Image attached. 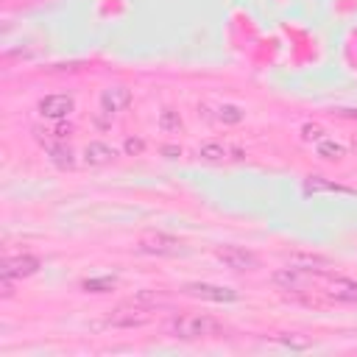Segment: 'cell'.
<instances>
[{"label": "cell", "instance_id": "6da1fadb", "mask_svg": "<svg viewBox=\"0 0 357 357\" xmlns=\"http://www.w3.org/2000/svg\"><path fill=\"white\" fill-rule=\"evenodd\" d=\"M170 332L182 341H198V338H215L223 332V327L201 312H187V316H178L170 321Z\"/></svg>", "mask_w": 357, "mask_h": 357}, {"label": "cell", "instance_id": "7a4b0ae2", "mask_svg": "<svg viewBox=\"0 0 357 357\" xmlns=\"http://www.w3.org/2000/svg\"><path fill=\"white\" fill-rule=\"evenodd\" d=\"M137 249L143 254H154V257H176L185 251V243L173 235H165V232H151V235L140 238Z\"/></svg>", "mask_w": 357, "mask_h": 357}, {"label": "cell", "instance_id": "3957f363", "mask_svg": "<svg viewBox=\"0 0 357 357\" xmlns=\"http://www.w3.org/2000/svg\"><path fill=\"white\" fill-rule=\"evenodd\" d=\"M324 274V268H301V265H293V268H282V271L274 274V285H279L282 290H304L316 277Z\"/></svg>", "mask_w": 357, "mask_h": 357}, {"label": "cell", "instance_id": "277c9868", "mask_svg": "<svg viewBox=\"0 0 357 357\" xmlns=\"http://www.w3.org/2000/svg\"><path fill=\"white\" fill-rule=\"evenodd\" d=\"M215 257H218V262H223V268H229V271H254L260 265V260L240 246H220L215 251Z\"/></svg>", "mask_w": 357, "mask_h": 357}, {"label": "cell", "instance_id": "5b68a950", "mask_svg": "<svg viewBox=\"0 0 357 357\" xmlns=\"http://www.w3.org/2000/svg\"><path fill=\"white\" fill-rule=\"evenodd\" d=\"M185 293L196 296V299H204V301H215V304H229V301L240 299L238 290L223 288V285H209V282H190V285H185Z\"/></svg>", "mask_w": 357, "mask_h": 357}, {"label": "cell", "instance_id": "8992f818", "mask_svg": "<svg viewBox=\"0 0 357 357\" xmlns=\"http://www.w3.org/2000/svg\"><path fill=\"white\" fill-rule=\"evenodd\" d=\"M36 109L48 120H67L76 112V101H73V95H45L36 104Z\"/></svg>", "mask_w": 357, "mask_h": 357}, {"label": "cell", "instance_id": "52a82bcc", "mask_svg": "<svg viewBox=\"0 0 357 357\" xmlns=\"http://www.w3.org/2000/svg\"><path fill=\"white\" fill-rule=\"evenodd\" d=\"M148 321V310L137 307V301H134L131 307H117L115 312H109L106 324L109 327H117V330H131V327H143Z\"/></svg>", "mask_w": 357, "mask_h": 357}, {"label": "cell", "instance_id": "ba28073f", "mask_svg": "<svg viewBox=\"0 0 357 357\" xmlns=\"http://www.w3.org/2000/svg\"><path fill=\"white\" fill-rule=\"evenodd\" d=\"M39 271V260L31 254H20V257H6L3 268H0V277H9V279H25L34 277Z\"/></svg>", "mask_w": 357, "mask_h": 357}, {"label": "cell", "instance_id": "9c48e42d", "mask_svg": "<svg viewBox=\"0 0 357 357\" xmlns=\"http://www.w3.org/2000/svg\"><path fill=\"white\" fill-rule=\"evenodd\" d=\"M198 157L204 162H227V159H243V148H235V146H227V143H204L198 148Z\"/></svg>", "mask_w": 357, "mask_h": 357}, {"label": "cell", "instance_id": "30bf717a", "mask_svg": "<svg viewBox=\"0 0 357 357\" xmlns=\"http://www.w3.org/2000/svg\"><path fill=\"white\" fill-rule=\"evenodd\" d=\"M128 104H131V89L128 87H109V89H104V95H101V109L106 115L123 112Z\"/></svg>", "mask_w": 357, "mask_h": 357}, {"label": "cell", "instance_id": "8fae6325", "mask_svg": "<svg viewBox=\"0 0 357 357\" xmlns=\"http://www.w3.org/2000/svg\"><path fill=\"white\" fill-rule=\"evenodd\" d=\"M327 296L332 301H341V304H352L357 301V282L346 279V277H332L330 285H327Z\"/></svg>", "mask_w": 357, "mask_h": 357}, {"label": "cell", "instance_id": "7c38bea8", "mask_svg": "<svg viewBox=\"0 0 357 357\" xmlns=\"http://www.w3.org/2000/svg\"><path fill=\"white\" fill-rule=\"evenodd\" d=\"M301 190H304L307 196H316V193H341V196H354L352 187H343V185L330 182V178H321V176H307V178H304V185H301Z\"/></svg>", "mask_w": 357, "mask_h": 357}, {"label": "cell", "instance_id": "4fadbf2b", "mask_svg": "<svg viewBox=\"0 0 357 357\" xmlns=\"http://www.w3.org/2000/svg\"><path fill=\"white\" fill-rule=\"evenodd\" d=\"M48 159H51V165H56L59 170H73L76 168V154H73V148L67 146V143H48Z\"/></svg>", "mask_w": 357, "mask_h": 357}, {"label": "cell", "instance_id": "5bb4252c", "mask_svg": "<svg viewBox=\"0 0 357 357\" xmlns=\"http://www.w3.org/2000/svg\"><path fill=\"white\" fill-rule=\"evenodd\" d=\"M112 159H117V151L106 143H89L84 148V162L93 165V168H101V165H109Z\"/></svg>", "mask_w": 357, "mask_h": 357}, {"label": "cell", "instance_id": "9a60e30c", "mask_svg": "<svg viewBox=\"0 0 357 357\" xmlns=\"http://www.w3.org/2000/svg\"><path fill=\"white\" fill-rule=\"evenodd\" d=\"M319 157L327 159V162H341L346 157V148L341 143H332V140H321L319 143Z\"/></svg>", "mask_w": 357, "mask_h": 357}, {"label": "cell", "instance_id": "2e32d148", "mask_svg": "<svg viewBox=\"0 0 357 357\" xmlns=\"http://www.w3.org/2000/svg\"><path fill=\"white\" fill-rule=\"evenodd\" d=\"M115 285H117L115 277H93V279H84L81 288H84L87 293H109Z\"/></svg>", "mask_w": 357, "mask_h": 357}, {"label": "cell", "instance_id": "e0dca14e", "mask_svg": "<svg viewBox=\"0 0 357 357\" xmlns=\"http://www.w3.org/2000/svg\"><path fill=\"white\" fill-rule=\"evenodd\" d=\"M243 117H246V112H243L240 106H235V104H220V106H218V120H220V123L235 126V123H240Z\"/></svg>", "mask_w": 357, "mask_h": 357}, {"label": "cell", "instance_id": "ac0fdd59", "mask_svg": "<svg viewBox=\"0 0 357 357\" xmlns=\"http://www.w3.org/2000/svg\"><path fill=\"white\" fill-rule=\"evenodd\" d=\"M301 140H304V143H321V140H327V131H324V126H319V123H307V126L301 128Z\"/></svg>", "mask_w": 357, "mask_h": 357}, {"label": "cell", "instance_id": "d6986e66", "mask_svg": "<svg viewBox=\"0 0 357 357\" xmlns=\"http://www.w3.org/2000/svg\"><path fill=\"white\" fill-rule=\"evenodd\" d=\"M159 128H162V131H178V128H182V117H178V112L162 109V115H159Z\"/></svg>", "mask_w": 357, "mask_h": 357}, {"label": "cell", "instance_id": "ffe728a7", "mask_svg": "<svg viewBox=\"0 0 357 357\" xmlns=\"http://www.w3.org/2000/svg\"><path fill=\"white\" fill-rule=\"evenodd\" d=\"M36 131H39V128H36ZM42 134H48V137H54V140H59V143H65V140L70 137V134H73V126H70V123L65 126V123L59 120V126H56V128H51V131H42Z\"/></svg>", "mask_w": 357, "mask_h": 357}, {"label": "cell", "instance_id": "44dd1931", "mask_svg": "<svg viewBox=\"0 0 357 357\" xmlns=\"http://www.w3.org/2000/svg\"><path fill=\"white\" fill-rule=\"evenodd\" d=\"M123 151H126L128 157H140V154L146 151V143H143L140 137H128V140L123 143Z\"/></svg>", "mask_w": 357, "mask_h": 357}, {"label": "cell", "instance_id": "7402d4cb", "mask_svg": "<svg viewBox=\"0 0 357 357\" xmlns=\"http://www.w3.org/2000/svg\"><path fill=\"white\" fill-rule=\"evenodd\" d=\"M279 341L290 349H310V341L307 338H299V335H279Z\"/></svg>", "mask_w": 357, "mask_h": 357}, {"label": "cell", "instance_id": "603a6c76", "mask_svg": "<svg viewBox=\"0 0 357 357\" xmlns=\"http://www.w3.org/2000/svg\"><path fill=\"white\" fill-rule=\"evenodd\" d=\"M162 157H168V159H178V157H182V148H178V146H165V148H162Z\"/></svg>", "mask_w": 357, "mask_h": 357}]
</instances>
